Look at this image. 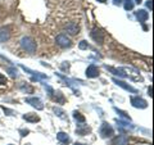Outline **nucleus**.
<instances>
[{"label":"nucleus","mask_w":154,"mask_h":145,"mask_svg":"<svg viewBox=\"0 0 154 145\" xmlns=\"http://www.w3.org/2000/svg\"><path fill=\"white\" fill-rule=\"evenodd\" d=\"M21 46L28 53H35L36 51V42L31 37H23L21 40Z\"/></svg>","instance_id":"f257e3e1"},{"label":"nucleus","mask_w":154,"mask_h":145,"mask_svg":"<svg viewBox=\"0 0 154 145\" xmlns=\"http://www.w3.org/2000/svg\"><path fill=\"white\" fill-rule=\"evenodd\" d=\"M99 134H100V136L105 139V137L112 136V135L114 134V130L109 123L104 122V123H102V126H100V128H99Z\"/></svg>","instance_id":"f03ea898"},{"label":"nucleus","mask_w":154,"mask_h":145,"mask_svg":"<svg viewBox=\"0 0 154 145\" xmlns=\"http://www.w3.org/2000/svg\"><path fill=\"white\" fill-rule=\"evenodd\" d=\"M91 37H93V40L96 42V44L102 45L104 42L105 33L103 32V30H100V28H94V30L91 31Z\"/></svg>","instance_id":"7ed1b4c3"},{"label":"nucleus","mask_w":154,"mask_h":145,"mask_svg":"<svg viewBox=\"0 0 154 145\" xmlns=\"http://www.w3.org/2000/svg\"><path fill=\"white\" fill-rule=\"evenodd\" d=\"M26 100V103L27 104H30V105H32L33 108H36L37 110H41V109H44V104H42V101L38 99V98H26L25 99Z\"/></svg>","instance_id":"20e7f679"},{"label":"nucleus","mask_w":154,"mask_h":145,"mask_svg":"<svg viewBox=\"0 0 154 145\" xmlns=\"http://www.w3.org/2000/svg\"><path fill=\"white\" fill-rule=\"evenodd\" d=\"M131 104H132V107H135V108H140V109H144V108H146V107H148L146 100H144V99H141V98H139V96H132V98H131Z\"/></svg>","instance_id":"39448f33"},{"label":"nucleus","mask_w":154,"mask_h":145,"mask_svg":"<svg viewBox=\"0 0 154 145\" xmlns=\"http://www.w3.org/2000/svg\"><path fill=\"white\" fill-rule=\"evenodd\" d=\"M55 41H57V44L59 46H62V48H69L71 46V40L66 35H63V33L58 35L57 39H55Z\"/></svg>","instance_id":"423d86ee"},{"label":"nucleus","mask_w":154,"mask_h":145,"mask_svg":"<svg viewBox=\"0 0 154 145\" xmlns=\"http://www.w3.org/2000/svg\"><path fill=\"white\" fill-rule=\"evenodd\" d=\"M113 82L116 85H118V86H121L122 89H125V90H127V91H130V93H134V94H136L137 93V90L136 89H134L132 86H130L128 84H126V82H123V81H121V80H117V79H113Z\"/></svg>","instance_id":"0eeeda50"},{"label":"nucleus","mask_w":154,"mask_h":145,"mask_svg":"<svg viewBox=\"0 0 154 145\" xmlns=\"http://www.w3.org/2000/svg\"><path fill=\"white\" fill-rule=\"evenodd\" d=\"M86 76H88L89 79H95V77H98V76H99V69H98V67L94 66V64L89 66L88 69H86Z\"/></svg>","instance_id":"6e6552de"},{"label":"nucleus","mask_w":154,"mask_h":145,"mask_svg":"<svg viewBox=\"0 0 154 145\" xmlns=\"http://www.w3.org/2000/svg\"><path fill=\"white\" fill-rule=\"evenodd\" d=\"M64 30L68 32L69 35H76V33H79L80 27H79V25H77V23H75V22H69L68 25L64 27Z\"/></svg>","instance_id":"1a4fd4ad"},{"label":"nucleus","mask_w":154,"mask_h":145,"mask_svg":"<svg viewBox=\"0 0 154 145\" xmlns=\"http://www.w3.org/2000/svg\"><path fill=\"white\" fill-rule=\"evenodd\" d=\"M9 37H11L9 28H7V27H0V44H3V42L8 41Z\"/></svg>","instance_id":"9d476101"},{"label":"nucleus","mask_w":154,"mask_h":145,"mask_svg":"<svg viewBox=\"0 0 154 145\" xmlns=\"http://www.w3.org/2000/svg\"><path fill=\"white\" fill-rule=\"evenodd\" d=\"M105 68H107L109 72H112L113 75L118 76V77H127V75L125 73V71L121 69V68H114V67H108V66H105Z\"/></svg>","instance_id":"9b49d317"},{"label":"nucleus","mask_w":154,"mask_h":145,"mask_svg":"<svg viewBox=\"0 0 154 145\" xmlns=\"http://www.w3.org/2000/svg\"><path fill=\"white\" fill-rule=\"evenodd\" d=\"M90 131H91V128L88 126V125H79L76 128V132L79 135H82V136L84 135H88Z\"/></svg>","instance_id":"f8f14e48"},{"label":"nucleus","mask_w":154,"mask_h":145,"mask_svg":"<svg viewBox=\"0 0 154 145\" xmlns=\"http://www.w3.org/2000/svg\"><path fill=\"white\" fill-rule=\"evenodd\" d=\"M136 18L139 19V22H145L146 19L149 18V14L146 11H144V9H140V11H137L136 12Z\"/></svg>","instance_id":"ddd939ff"},{"label":"nucleus","mask_w":154,"mask_h":145,"mask_svg":"<svg viewBox=\"0 0 154 145\" xmlns=\"http://www.w3.org/2000/svg\"><path fill=\"white\" fill-rule=\"evenodd\" d=\"M113 145H128V139L126 136H117L114 140H113Z\"/></svg>","instance_id":"4468645a"},{"label":"nucleus","mask_w":154,"mask_h":145,"mask_svg":"<svg viewBox=\"0 0 154 145\" xmlns=\"http://www.w3.org/2000/svg\"><path fill=\"white\" fill-rule=\"evenodd\" d=\"M23 119H26L27 122H38L40 121V118H38V116L33 114V113H27L23 116Z\"/></svg>","instance_id":"2eb2a0df"},{"label":"nucleus","mask_w":154,"mask_h":145,"mask_svg":"<svg viewBox=\"0 0 154 145\" xmlns=\"http://www.w3.org/2000/svg\"><path fill=\"white\" fill-rule=\"evenodd\" d=\"M57 139L60 143H69V136L66 132H58L57 134Z\"/></svg>","instance_id":"dca6fc26"},{"label":"nucleus","mask_w":154,"mask_h":145,"mask_svg":"<svg viewBox=\"0 0 154 145\" xmlns=\"http://www.w3.org/2000/svg\"><path fill=\"white\" fill-rule=\"evenodd\" d=\"M53 94H55L54 95V99H55L57 103H64V96H63V94H62L60 91H57V93L54 91Z\"/></svg>","instance_id":"f3484780"},{"label":"nucleus","mask_w":154,"mask_h":145,"mask_svg":"<svg viewBox=\"0 0 154 145\" xmlns=\"http://www.w3.org/2000/svg\"><path fill=\"white\" fill-rule=\"evenodd\" d=\"M123 5H125V9L126 11H131V9H134L135 4L132 0H123Z\"/></svg>","instance_id":"a211bd4d"},{"label":"nucleus","mask_w":154,"mask_h":145,"mask_svg":"<svg viewBox=\"0 0 154 145\" xmlns=\"http://www.w3.org/2000/svg\"><path fill=\"white\" fill-rule=\"evenodd\" d=\"M73 118L77 121V122H80V123L85 122V117L81 113H79V112H73Z\"/></svg>","instance_id":"6ab92c4d"},{"label":"nucleus","mask_w":154,"mask_h":145,"mask_svg":"<svg viewBox=\"0 0 154 145\" xmlns=\"http://www.w3.org/2000/svg\"><path fill=\"white\" fill-rule=\"evenodd\" d=\"M116 112H117L119 116H121V117H123V118H126V119H131V118H130V116L126 113V112H123V110H121V109H118V108H116Z\"/></svg>","instance_id":"aec40b11"},{"label":"nucleus","mask_w":154,"mask_h":145,"mask_svg":"<svg viewBox=\"0 0 154 145\" xmlns=\"http://www.w3.org/2000/svg\"><path fill=\"white\" fill-rule=\"evenodd\" d=\"M21 90H22V91H26V93H30V94L33 91V89L31 88V86H28V85H22V86H21Z\"/></svg>","instance_id":"412c9836"},{"label":"nucleus","mask_w":154,"mask_h":145,"mask_svg":"<svg viewBox=\"0 0 154 145\" xmlns=\"http://www.w3.org/2000/svg\"><path fill=\"white\" fill-rule=\"evenodd\" d=\"M79 48H80L81 50H86V49H88V48H89V44H88V42H86V41H81L80 44H79Z\"/></svg>","instance_id":"4be33fe9"},{"label":"nucleus","mask_w":154,"mask_h":145,"mask_svg":"<svg viewBox=\"0 0 154 145\" xmlns=\"http://www.w3.org/2000/svg\"><path fill=\"white\" fill-rule=\"evenodd\" d=\"M54 112L57 113V116H59V117H62V118H63L64 117V112H63V110H62V109H59V108H54Z\"/></svg>","instance_id":"5701e85b"},{"label":"nucleus","mask_w":154,"mask_h":145,"mask_svg":"<svg viewBox=\"0 0 154 145\" xmlns=\"http://www.w3.org/2000/svg\"><path fill=\"white\" fill-rule=\"evenodd\" d=\"M7 84V77L0 73V85H5Z\"/></svg>","instance_id":"b1692460"},{"label":"nucleus","mask_w":154,"mask_h":145,"mask_svg":"<svg viewBox=\"0 0 154 145\" xmlns=\"http://www.w3.org/2000/svg\"><path fill=\"white\" fill-rule=\"evenodd\" d=\"M9 73H11L12 77H17V69L16 68H9Z\"/></svg>","instance_id":"393cba45"},{"label":"nucleus","mask_w":154,"mask_h":145,"mask_svg":"<svg viewBox=\"0 0 154 145\" xmlns=\"http://www.w3.org/2000/svg\"><path fill=\"white\" fill-rule=\"evenodd\" d=\"M146 7L150 9V11H153V0H148V2H146Z\"/></svg>","instance_id":"a878e982"},{"label":"nucleus","mask_w":154,"mask_h":145,"mask_svg":"<svg viewBox=\"0 0 154 145\" xmlns=\"http://www.w3.org/2000/svg\"><path fill=\"white\" fill-rule=\"evenodd\" d=\"M3 109H4V112H5V113H9L8 116H11L12 113H13V110H11V109H8V108H5V107H2Z\"/></svg>","instance_id":"bb28decb"},{"label":"nucleus","mask_w":154,"mask_h":145,"mask_svg":"<svg viewBox=\"0 0 154 145\" xmlns=\"http://www.w3.org/2000/svg\"><path fill=\"white\" fill-rule=\"evenodd\" d=\"M148 93H149V96H153V86H150V88L148 89Z\"/></svg>","instance_id":"cd10ccee"},{"label":"nucleus","mask_w":154,"mask_h":145,"mask_svg":"<svg viewBox=\"0 0 154 145\" xmlns=\"http://www.w3.org/2000/svg\"><path fill=\"white\" fill-rule=\"evenodd\" d=\"M21 134H22V136H26L28 134V130H21Z\"/></svg>","instance_id":"c85d7f7f"},{"label":"nucleus","mask_w":154,"mask_h":145,"mask_svg":"<svg viewBox=\"0 0 154 145\" xmlns=\"http://www.w3.org/2000/svg\"><path fill=\"white\" fill-rule=\"evenodd\" d=\"M121 2H122V0H113V3L116 4V5H119V4H121Z\"/></svg>","instance_id":"c756f323"},{"label":"nucleus","mask_w":154,"mask_h":145,"mask_svg":"<svg viewBox=\"0 0 154 145\" xmlns=\"http://www.w3.org/2000/svg\"><path fill=\"white\" fill-rule=\"evenodd\" d=\"M98 2H99V3H105L107 0H98Z\"/></svg>","instance_id":"7c9ffc66"},{"label":"nucleus","mask_w":154,"mask_h":145,"mask_svg":"<svg viewBox=\"0 0 154 145\" xmlns=\"http://www.w3.org/2000/svg\"><path fill=\"white\" fill-rule=\"evenodd\" d=\"M143 2V0H136V2H135V3H137V4H140Z\"/></svg>","instance_id":"2f4dec72"},{"label":"nucleus","mask_w":154,"mask_h":145,"mask_svg":"<svg viewBox=\"0 0 154 145\" xmlns=\"http://www.w3.org/2000/svg\"><path fill=\"white\" fill-rule=\"evenodd\" d=\"M75 145H85V144H81V143H76Z\"/></svg>","instance_id":"473e14b6"},{"label":"nucleus","mask_w":154,"mask_h":145,"mask_svg":"<svg viewBox=\"0 0 154 145\" xmlns=\"http://www.w3.org/2000/svg\"><path fill=\"white\" fill-rule=\"evenodd\" d=\"M11 145H12V144H11Z\"/></svg>","instance_id":"72a5a7b5"}]
</instances>
